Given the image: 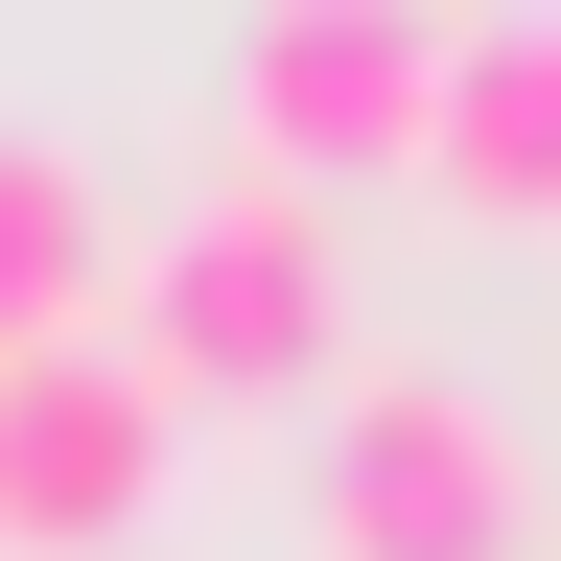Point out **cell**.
<instances>
[{
	"instance_id": "6da1fadb",
	"label": "cell",
	"mask_w": 561,
	"mask_h": 561,
	"mask_svg": "<svg viewBox=\"0 0 561 561\" xmlns=\"http://www.w3.org/2000/svg\"><path fill=\"white\" fill-rule=\"evenodd\" d=\"M328 328H351V257H328V187H187L164 234L117 257V375L140 398H280V375H328Z\"/></svg>"
},
{
	"instance_id": "7a4b0ae2",
	"label": "cell",
	"mask_w": 561,
	"mask_h": 561,
	"mask_svg": "<svg viewBox=\"0 0 561 561\" xmlns=\"http://www.w3.org/2000/svg\"><path fill=\"white\" fill-rule=\"evenodd\" d=\"M305 561H538V445L491 375H351L305 445Z\"/></svg>"
},
{
	"instance_id": "3957f363",
	"label": "cell",
	"mask_w": 561,
	"mask_h": 561,
	"mask_svg": "<svg viewBox=\"0 0 561 561\" xmlns=\"http://www.w3.org/2000/svg\"><path fill=\"white\" fill-rule=\"evenodd\" d=\"M421 94H445V47L375 24V0H280L234 47V164L257 187H351V164H421Z\"/></svg>"
},
{
	"instance_id": "277c9868",
	"label": "cell",
	"mask_w": 561,
	"mask_h": 561,
	"mask_svg": "<svg viewBox=\"0 0 561 561\" xmlns=\"http://www.w3.org/2000/svg\"><path fill=\"white\" fill-rule=\"evenodd\" d=\"M140 515H164V398L117 375V328L24 351V375H0V538H24V561H94Z\"/></svg>"
},
{
	"instance_id": "5b68a950",
	"label": "cell",
	"mask_w": 561,
	"mask_h": 561,
	"mask_svg": "<svg viewBox=\"0 0 561 561\" xmlns=\"http://www.w3.org/2000/svg\"><path fill=\"white\" fill-rule=\"evenodd\" d=\"M421 164H445L468 210H515V234H561V24H538V0H515V24H445Z\"/></svg>"
},
{
	"instance_id": "8992f818",
	"label": "cell",
	"mask_w": 561,
	"mask_h": 561,
	"mask_svg": "<svg viewBox=\"0 0 561 561\" xmlns=\"http://www.w3.org/2000/svg\"><path fill=\"white\" fill-rule=\"evenodd\" d=\"M94 280H117V210H94V164H70L47 117H0V375L94 328Z\"/></svg>"
}]
</instances>
